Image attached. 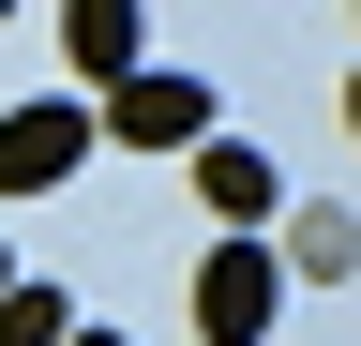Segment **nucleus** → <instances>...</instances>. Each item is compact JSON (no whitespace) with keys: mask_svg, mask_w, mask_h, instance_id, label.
<instances>
[{"mask_svg":"<svg viewBox=\"0 0 361 346\" xmlns=\"http://www.w3.org/2000/svg\"><path fill=\"white\" fill-rule=\"evenodd\" d=\"M286 271H361V211H286Z\"/></svg>","mask_w":361,"mask_h":346,"instance_id":"6","label":"nucleus"},{"mask_svg":"<svg viewBox=\"0 0 361 346\" xmlns=\"http://www.w3.org/2000/svg\"><path fill=\"white\" fill-rule=\"evenodd\" d=\"M106 136H121V151H196V136H211V91L151 61V75H121V91H106Z\"/></svg>","mask_w":361,"mask_h":346,"instance_id":"3","label":"nucleus"},{"mask_svg":"<svg viewBox=\"0 0 361 346\" xmlns=\"http://www.w3.org/2000/svg\"><path fill=\"white\" fill-rule=\"evenodd\" d=\"M90 166V106H0V196H61Z\"/></svg>","mask_w":361,"mask_h":346,"instance_id":"2","label":"nucleus"},{"mask_svg":"<svg viewBox=\"0 0 361 346\" xmlns=\"http://www.w3.org/2000/svg\"><path fill=\"white\" fill-rule=\"evenodd\" d=\"M0 286H16V256H0Z\"/></svg>","mask_w":361,"mask_h":346,"instance_id":"10","label":"nucleus"},{"mask_svg":"<svg viewBox=\"0 0 361 346\" xmlns=\"http://www.w3.org/2000/svg\"><path fill=\"white\" fill-rule=\"evenodd\" d=\"M61 61L90 75V91L151 75V0H61Z\"/></svg>","mask_w":361,"mask_h":346,"instance_id":"4","label":"nucleus"},{"mask_svg":"<svg viewBox=\"0 0 361 346\" xmlns=\"http://www.w3.org/2000/svg\"><path fill=\"white\" fill-rule=\"evenodd\" d=\"M61 346H135V331H90V316H75V331H61Z\"/></svg>","mask_w":361,"mask_h":346,"instance_id":"8","label":"nucleus"},{"mask_svg":"<svg viewBox=\"0 0 361 346\" xmlns=\"http://www.w3.org/2000/svg\"><path fill=\"white\" fill-rule=\"evenodd\" d=\"M271 316H286V256H271L256 226H226L211 271H196V331L211 346H271Z\"/></svg>","mask_w":361,"mask_h":346,"instance_id":"1","label":"nucleus"},{"mask_svg":"<svg viewBox=\"0 0 361 346\" xmlns=\"http://www.w3.org/2000/svg\"><path fill=\"white\" fill-rule=\"evenodd\" d=\"M0 16H16V0H0Z\"/></svg>","mask_w":361,"mask_h":346,"instance_id":"11","label":"nucleus"},{"mask_svg":"<svg viewBox=\"0 0 361 346\" xmlns=\"http://www.w3.org/2000/svg\"><path fill=\"white\" fill-rule=\"evenodd\" d=\"M61 331H75V301H61V286H30V271L0 286V346H61Z\"/></svg>","mask_w":361,"mask_h":346,"instance_id":"7","label":"nucleus"},{"mask_svg":"<svg viewBox=\"0 0 361 346\" xmlns=\"http://www.w3.org/2000/svg\"><path fill=\"white\" fill-rule=\"evenodd\" d=\"M196 196L226 211V226H271V211H286V181H271L256 136H196Z\"/></svg>","mask_w":361,"mask_h":346,"instance_id":"5","label":"nucleus"},{"mask_svg":"<svg viewBox=\"0 0 361 346\" xmlns=\"http://www.w3.org/2000/svg\"><path fill=\"white\" fill-rule=\"evenodd\" d=\"M346 136H361V75H346Z\"/></svg>","mask_w":361,"mask_h":346,"instance_id":"9","label":"nucleus"}]
</instances>
